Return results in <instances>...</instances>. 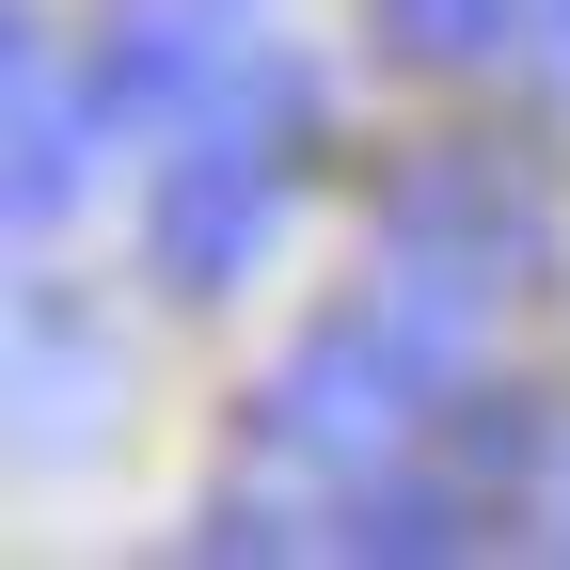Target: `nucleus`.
Returning <instances> with one entry per match:
<instances>
[{
	"mask_svg": "<svg viewBox=\"0 0 570 570\" xmlns=\"http://www.w3.org/2000/svg\"><path fill=\"white\" fill-rule=\"evenodd\" d=\"M302 142H317V80L285 48H238L223 96L190 111V142L159 159V190H142V269H159L175 302L254 285V254L285 238V206H302Z\"/></svg>",
	"mask_w": 570,
	"mask_h": 570,
	"instance_id": "f257e3e1",
	"label": "nucleus"
},
{
	"mask_svg": "<svg viewBox=\"0 0 570 570\" xmlns=\"http://www.w3.org/2000/svg\"><path fill=\"white\" fill-rule=\"evenodd\" d=\"M460 317L475 302H444V285H412V269H381V285H348V302L285 348V381H269V460H333V475H381L428 412L460 396Z\"/></svg>",
	"mask_w": 570,
	"mask_h": 570,
	"instance_id": "f03ea898",
	"label": "nucleus"
},
{
	"mask_svg": "<svg viewBox=\"0 0 570 570\" xmlns=\"http://www.w3.org/2000/svg\"><path fill=\"white\" fill-rule=\"evenodd\" d=\"M381 269L444 285V302H523L554 285V190L508 142H428L412 175H381Z\"/></svg>",
	"mask_w": 570,
	"mask_h": 570,
	"instance_id": "7ed1b4c3",
	"label": "nucleus"
},
{
	"mask_svg": "<svg viewBox=\"0 0 570 570\" xmlns=\"http://www.w3.org/2000/svg\"><path fill=\"white\" fill-rule=\"evenodd\" d=\"M80 142H96V80H48V48L17 32V175H0L17 238H48V223H63V190H80Z\"/></svg>",
	"mask_w": 570,
	"mask_h": 570,
	"instance_id": "20e7f679",
	"label": "nucleus"
},
{
	"mask_svg": "<svg viewBox=\"0 0 570 570\" xmlns=\"http://www.w3.org/2000/svg\"><path fill=\"white\" fill-rule=\"evenodd\" d=\"M491 539V491L475 475H348L333 554H475Z\"/></svg>",
	"mask_w": 570,
	"mask_h": 570,
	"instance_id": "39448f33",
	"label": "nucleus"
},
{
	"mask_svg": "<svg viewBox=\"0 0 570 570\" xmlns=\"http://www.w3.org/2000/svg\"><path fill=\"white\" fill-rule=\"evenodd\" d=\"M0 396H17L32 444H80V412H96V333L63 317V302H17V365H0Z\"/></svg>",
	"mask_w": 570,
	"mask_h": 570,
	"instance_id": "423d86ee",
	"label": "nucleus"
},
{
	"mask_svg": "<svg viewBox=\"0 0 570 570\" xmlns=\"http://www.w3.org/2000/svg\"><path fill=\"white\" fill-rule=\"evenodd\" d=\"M381 48L428 63V80H460V63H508L523 48V0H381Z\"/></svg>",
	"mask_w": 570,
	"mask_h": 570,
	"instance_id": "0eeeda50",
	"label": "nucleus"
},
{
	"mask_svg": "<svg viewBox=\"0 0 570 570\" xmlns=\"http://www.w3.org/2000/svg\"><path fill=\"white\" fill-rule=\"evenodd\" d=\"M460 475H475V491H523V475H539V396H475V412H460Z\"/></svg>",
	"mask_w": 570,
	"mask_h": 570,
	"instance_id": "6e6552de",
	"label": "nucleus"
},
{
	"mask_svg": "<svg viewBox=\"0 0 570 570\" xmlns=\"http://www.w3.org/2000/svg\"><path fill=\"white\" fill-rule=\"evenodd\" d=\"M285 539H302V523H285L269 491H223V508L190 523V554H285Z\"/></svg>",
	"mask_w": 570,
	"mask_h": 570,
	"instance_id": "1a4fd4ad",
	"label": "nucleus"
},
{
	"mask_svg": "<svg viewBox=\"0 0 570 570\" xmlns=\"http://www.w3.org/2000/svg\"><path fill=\"white\" fill-rule=\"evenodd\" d=\"M554 539H570V460H554Z\"/></svg>",
	"mask_w": 570,
	"mask_h": 570,
	"instance_id": "9d476101",
	"label": "nucleus"
}]
</instances>
